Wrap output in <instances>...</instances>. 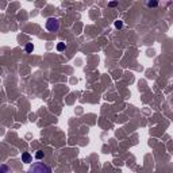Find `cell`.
Returning <instances> with one entry per match:
<instances>
[{"label": "cell", "mask_w": 173, "mask_h": 173, "mask_svg": "<svg viewBox=\"0 0 173 173\" xmlns=\"http://www.w3.org/2000/svg\"><path fill=\"white\" fill-rule=\"evenodd\" d=\"M28 173H53V170L45 162H33L28 168Z\"/></svg>", "instance_id": "1"}, {"label": "cell", "mask_w": 173, "mask_h": 173, "mask_svg": "<svg viewBox=\"0 0 173 173\" xmlns=\"http://www.w3.org/2000/svg\"><path fill=\"white\" fill-rule=\"evenodd\" d=\"M45 27L47 31L50 33H57L58 28H59V22L57 18H47V20L45 23Z\"/></svg>", "instance_id": "2"}, {"label": "cell", "mask_w": 173, "mask_h": 173, "mask_svg": "<svg viewBox=\"0 0 173 173\" xmlns=\"http://www.w3.org/2000/svg\"><path fill=\"white\" fill-rule=\"evenodd\" d=\"M22 161H23V162H26V164L31 162V161H33L31 154H30V153H27V152H25V153L22 154Z\"/></svg>", "instance_id": "3"}, {"label": "cell", "mask_w": 173, "mask_h": 173, "mask_svg": "<svg viewBox=\"0 0 173 173\" xmlns=\"http://www.w3.org/2000/svg\"><path fill=\"white\" fill-rule=\"evenodd\" d=\"M25 50H26V53H33V50H34V45L33 43H26V46H25Z\"/></svg>", "instance_id": "4"}, {"label": "cell", "mask_w": 173, "mask_h": 173, "mask_svg": "<svg viewBox=\"0 0 173 173\" xmlns=\"http://www.w3.org/2000/svg\"><path fill=\"white\" fill-rule=\"evenodd\" d=\"M65 49H66V45H65L64 42H59V43H57V50H58V51H64Z\"/></svg>", "instance_id": "5"}, {"label": "cell", "mask_w": 173, "mask_h": 173, "mask_svg": "<svg viewBox=\"0 0 173 173\" xmlns=\"http://www.w3.org/2000/svg\"><path fill=\"white\" fill-rule=\"evenodd\" d=\"M43 157H45V153L42 150H38L37 153H35V158H37V160H42Z\"/></svg>", "instance_id": "6"}, {"label": "cell", "mask_w": 173, "mask_h": 173, "mask_svg": "<svg viewBox=\"0 0 173 173\" xmlns=\"http://www.w3.org/2000/svg\"><path fill=\"white\" fill-rule=\"evenodd\" d=\"M157 5H158L157 2H149V3H147V7H150V8H152V7H153V8H156Z\"/></svg>", "instance_id": "7"}, {"label": "cell", "mask_w": 173, "mask_h": 173, "mask_svg": "<svg viewBox=\"0 0 173 173\" xmlns=\"http://www.w3.org/2000/svg\"><path fill=\"white\" fill-rule=\"evenodd\" d=\"M115 27H116V28H122V27H123V22H122V20H116V22H115Z\"/></svg>", "instance_id": "8"}, {"label": "cell", "mask_w": 173, "mask_h": 173, "mask_svg": "<svg viewBox=\"0 0 173 173\" xmlns=\"http://www.w3.org/2000/svg\"><path fill=\"white\" fill-rule=\"evenodd\" d=\"M2 170H3V173H5V172L8 170V166L5 165V164H3V165H2ZM10 173H12V170H10Z\"/></svg>", "instance_id": "9"}, {"label": "cell", "mask_w": 173, "mask_h": 173, "mask_svg": "<svg viewBox=\"0 0 173 173\" xmlns=\"http://www.w3.org/2000/svg\"><path fill=\"white\" fill-rule=\"evenodd\" d=\"M116 4H118L116 2H111V3L108 4V5H110V7H115V5H116Z\"/></svg>", "instance_id": "10"}]
</instances>
